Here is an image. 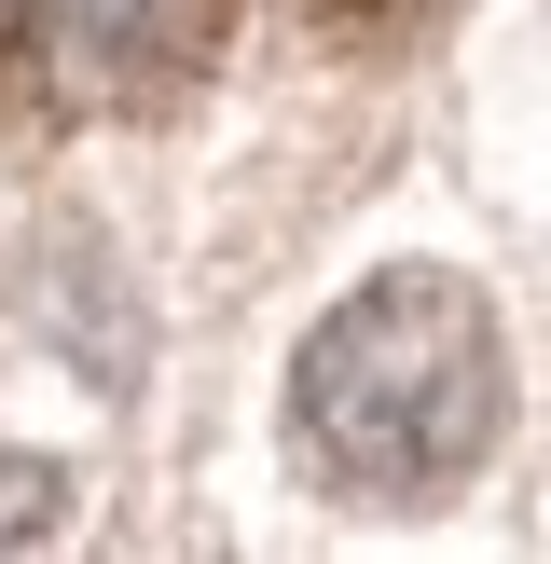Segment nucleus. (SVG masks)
Here are the masks:
<instances>
[{
  "label": "nucleus",
  "instance_id": "3",
  "mask_svg": "<svg viewBox=\"0 0 551 564\" xmlns=\"http://www.w3.org/2000/svg\"><path fill=\"white\" fill-rule=\"evenodd\" d=\"M55 510H69V468H42V455H14V441H0V551H28Z\"/></svg>",
  "mask_w": 551,
  "mask_h": 564
},
{
  "label": "nucleus",
  "instance_id": "1",
  "mask_svg": "<svg viewBox=\"0 0 551 564\" xmlns=\"http://www.w3.org/2000/svg\"><path fill=\"white\" fill-rule=\"evenodd\" d=\"M496 413H510V330L441 262L358 275L290 358V441L317 455V482L386 496V510L455 496L496 455Z\"/></svg>",
  "mask_w": 551,
  "mask_h": 564
},
{
  "label": "nucleus",
  "instance_id": "2",
  "mask_svg": "<svg viewBox=\"0 0 551 564\" xmlns=\"http://www.w3.org/2000/svg\"><path fill=\"white\" fill-rule=\"evenodd\" d=\"M220 0H14V83L42 110H165L207 83Z\"/></svg>",
  "mask_w": 551,
  "mask_h": 564
}]
</instances>
